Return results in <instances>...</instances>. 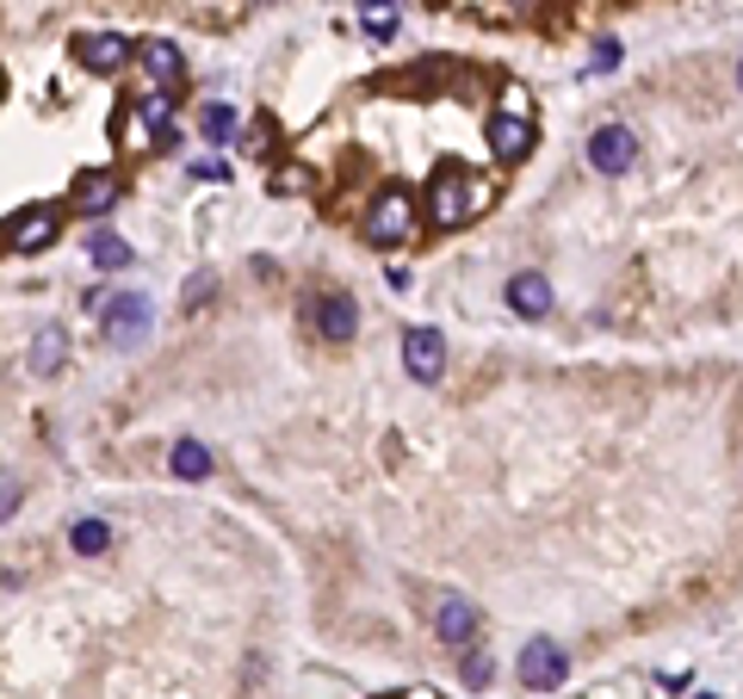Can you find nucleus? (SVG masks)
I'll list each match as a JSON object with an SVG mask.
<instances>
[{
	"label": "nucleus",
	"instance_id": "nucleus-1",
	"mask_svg": "<svg viewBox=\"0 0 743 699\" xmlns=\"http://www.w3.org/2000/svg\"><path fill=\"white\" fill-rule=\"evenodd\" d=\"M490 180H477V173H465L458 161H446V168H434V180H428V224L434 229H458L471 224L477 210L490 205Z\"/></svg>",
	"mask_w": 743,
	"mask_h": 699
},
{
	"label": "nucleus",
	"instance_id": "nucleus-2",
	"mask_svg": "<svg viewBox=\"0 0 743 699\" xmlns=\"http://www.w3.org/2000/svg\"><path fill=\"white\" fill-rule=\"evenodd\" d=\"M416 236V198L403 186H384L379 198H372V210H365V242L372 248H403Z\"/></svg>",
	"mask_w": 743,
	"mask_h": 699
},
{
	"label": "nucleus",
	"instance_id": "nucleus-3",
	"mask_svg": "<svg viewBox=\"0 0 743 699\" xmlns=\"http://www.w3.org/2000/svg\"><path fill=\"white\" fill-rule=\"evenodd\" d=\"M515 675H520V687H527V694H552V687H564V680H571V650H564L558 638L520 643Z\"/></svg>",
	"mask_w": 743,
	"mask_h": 699
},
{
	"label": "nucleus",
	"instance_id": "nucleus-4",
	"mask_svg": "<svg viewBox=\"0 0 743 699\" xmlns=\"http://www.w3.org/2000/svg\"><path fill=\"white\" fill-rule=\"evenodd\" d=\"M149 298L143 291H124V298H106V310H99V328H106V340L112 347H136V340H149Z\"/></svg>",
	"mask_w": 743,
	"mask_h": 699
},
{
	"label": "nucleus",
	"instance_id": "nucleus-5",
	"mask_svg": "<svg viewBox=\"0 0 743 699\" xmlns=\"http://www.w3.org/2000/svg\"><path fill=\"white\" fill-rule=\"evenodd\" d=\"M57 229H62L57 210L32 205V210H20V217H7V224H0V248H7V254H44V248L57 242Z\"/></svg>",
	"mask_w": 743,
	"mask_h": 699
},
{
	"label": "nucleus",
	"instance_id": "nucleus-6",
	"mask_svg": "<svg viewBox=\"0 0 743 699\" xmlns=\"http://www.w3.org/2000/svg\"><path fill=\"white\" fill-rule=\"evenodd\" d=\"M589 168L608 173V180L632 173V168H638V136H632L626 124H601V131L589 136Z\"/></svg>",
	"mask_w": 743,
	"mask_h": 699
},
{
	"label": "nucleus",
	"instance_id": "nucleus-7",
	"mask_svg": "<svg viewBox=\"0 0 743 699\" xmlns=\"http://www.w3.org/2000/svg\"><path fill=\"white\" fill-rule=\"evenodd\" d=\"M403 372L416 384H440V372H446V340H440V328H409V335H403Z\"/></svg>",
	"mask_w": 743,
	"mask_h": 699
},
{
	"label": "nucleus",
	"instance_id": "nucleus-8",
	"mask_svg": "<svg viewBox=\"0 0 743 699\" xmlns=\"http://www.w3.org/2000/svg\"><path fill=\"white\" fill-rule=\"evenodd\" d=\"M477 606L465 601V594H440V606H434V631H440V643L446 650H471L477 643Z\"/></svg>",
	"mask_w": 743,
	"mask_h": 699
},
{
	"label": "nucleus",
	"instance_id": "nucleus-9",
	"mask_svg": "<svg viewBox=\"0 0 743 699\" xmlns=\"http://www.w3.org/2000/svg\"><path fill=\"white\" fill-rule=\"evenodd\" d=\"M483 143H490L495 161H520V155H534V118L495 112L490 124H483Z\"/></svg>",
	"mask_w": 743,
	"mask_h": 699
},
{
	"label": "nucleus",
	"instance_id": "nucleus-10",
	"mask_svg": "<svg viewBox=\"0 0 743 699\" xmlns=\"http://www.w3.org/2000/svg\"><path fill=\"white\" fill-rule=\"evenodd\" d=\"M310 322H316V335L323 340H353V328H360V303L347 298V291H323L316 310H310Z\"/></svg>",
	"mask_w": 743,
	"mask_h": 699
},
{
	"label": "nucleus",
	"instance_id": "nucleus-11",
	"mask_svg": "<svg viewBox=\"0 0 743 699\" xmlns=\"http://www.w3.org/2000/svg\"><path fill=\"white\" fill-rule=\"evenodd\" d=\"M118 198H124V180H118L112 168H87V173H75V205L87 210V217H106Z\"/></svg>",
	"mask_w": 743,
	"mask_h": 699
},
{
	"label": "nucleus",
	"instance_id": "nucleus-12",
	"mask_svg": "<svg viewBox=\"0 0 743 699\" xmlns=\"http://www.w3.org/2000/svg\"><path fill=\"white\" fill-rule=\"evenodd\" d=\"M124 50H131V44L118 38V32H87V38H75V62L81 69H94V75L124 69Z\"/></svg>",
	"mask_w": 743,
	"mask_h": 699
},
{
	"label": "nucleus",
	"instance_id": "nucleus-13",
	"mask_svg": "<svg viewBox=\"0 0 743 699\" xmlns=\"http://www.w3.org/2000/svg\"><path fill=\"white\" fill-rule=\"evenodd\" d=\"M508 310L515 316H546L552 310V279L546 273H515L508 279Z\"/></svg>",
	"mask_w": 743,
	"mask_h": 699
},
{
	"label": "nucleus",
	"instance_id": "nucleus-14",
	"mask_svg": "<svg viewBox=\"0 0 743 699\" xmlns=\"http://www.w3.org/2000/svg\"><path fill=\"white\" fill-rule=\"evenodd\" d=\"M143 69H149V87H180V81H187V57H180L168 38L143 44Z\"/></svg>",
	"mask_w": 743,
	"mask_h": 699
},
{
	"label": "nucleus",
	"instance_id": "nucleus-15",
	"mask_svg": "<svg viewBox=\"0 0 743 699\" xmlns=\"http://www.w3.org/2000/svg\"><path fill=\"white\" fill-rule=\"evenodd\" d=\"M32 372H38V378L62 372V328H57V322H44L38 340H32Z\"/></svg>",
	"mask_w": 743,
	"mask_h": 699
},
{
	"label": "nucleus",
	"instance_id": "nucleus-16",
	"mask_svg": "<svg viewBox=\"0 0 743 699\" xmlns=\"http://www.w3.org/2000/svg\"><path fill=\"white\" fill-rule=\"evenodd\" d=\"M87 254H94V266H106V273H112V266H131V242L112 236V229H94V236H87Z\"/></svg>",
	"mask_w": 743,
	"mask_h": 699
},
{
	"label": "nucleus",
	"instance_id": "nucleus-17",
	"mask_svg": "<svg viewBox=\"0 0 743 699\" xmlns=\"http://www.w3.org/2000/svg\"><path fill=\"white\" fill-rule=\"evenodd\" d=\"M168 465H173V477H180V483H199V477H211V453L199 446V439H180Z\"/></svg>",
	"mask_w": 743,
	"mask_h": 699
},
{
	"label": "nucleus",
	"instance_id": "nucleus-18",
	"mask_svg": "<svg viewBox=\"0 0 743 699\" xmlns=\"http://www.w3.org/2000/svg\"><path fill=\"white\" fill-rule=\"evenodd\" d=\"M69 545H75L81 557H99V551L112 545V527H106V520H75V527H69Z\"/></svg>",
	"mask_w": 743,
	"mask_h": 699
},
{
	"label": "nucleus",
	"instance_id": "nucleus-19",
	"mask_svg": "<svg viewBox=\"0 0 743 699\" xmlns=\"http://www.w3.org/2000/svg\"><path fill=\"white\" fill-rule=\"evenodd\" d=\"M199 131H205L211 143L236 136V106H205V112H199Z\"/></svg>",
	"mask_w": 743,
	"mask_h": 699
},
{
	"label": "nucleus",
	"instance_id": "nucleus-20",
	"mask_svg": "<svg viewBox=\"0 0 743 699\" xmlns=\"http://www.w3.org/2000/svg\"><path fill=\"white\" fill-rule=\"evenodd\" d=\"M365 32H372V38H391V32H397V13H391V0H365Z\"/></svg>",
	"mask_w": 743,
	"mask_h": 699
},
{
	"label": "nucleus",
	"instance_id": "nucleus-21",
	"mask_svg": "<svg viewBox=\"0 0 743 699\" xmlns=\"http://www.w3.org/2000/svg\"><path fill=\"white\" fill-rule=\"evenodd\" d=\"M620 57H626V50H620L613 38H601V44H595V57H589V75H608V69H620Z\"/></svg>",
	"mask_w": 743,
	"mask_h": 699
},
{
	"label": "nucleus",
	"instance_id": "nucleus-22",
	"mask_svg": "<svg viewBox=\"0 0 743 699\" xmlns=\"http://www.w3.org/2000/svg\"><path fill=\"white\" fill-rule=\"evenodd\" d=\"M502 112H515V118H534V99H527V87H508V94H502Z\"/></svg>",
	"mask_w": 743,
	"mask_h": 699
},
{
	"label": "nucleus",
	"instance_id": "nucleus-23",
	"mask_svg": "<svg viewBox=\"0 0 743 699\" xmlns=\"http://www.w3.org/2000/svg\"><path fill=\"white\" fill-rule=\"evenodd\" d=\"M465 680L483 687V680H490V656H471V650H465Z\"/></svg>",
	"mask_w": 743,
	"mask_h": 699
},
{
	"label": "nucleus",
	"instance_id": "nucleus-24",
	"mask_svg": "<svg viewBox=\"0 0 743 699\" xmlns=\"http://www.w3.org/2000/svg\"><path fill=\"white\" fill-rule=\"evenodd\" d=\"M20 508V483H13V477H7V483H0V520H7V514Z\"/></svg>",
	"mask_w": 743,
	"mask_h": 699
},
{
	"label": "nucleus",
	"instance_id": "nucleus-25",
	"mask_svg": "<svg viewBox=\"0 0 743 699\" xmlns=\"http://www.w3.org/2000/svg\"><path fill=\"white\" fill-rule=\"evenodd\" d=\"M192 173H199V180H229V168H224V161H211V155H205V161H192Z\"/></svg>",
	"mask_w": 743,
	"mask_h": 699
},
{
	"label": "nucleus",
	"instance_id": "nucleus-26",
	"mask_svg": "<svg viewBox=\"0 0 743 699\" xmlns=\"http://www.w3.org/2000/svg\"><path fill=\"white\" fill-rule=\"evenodd\" d=\"M409 699H440V694H428V687H421V694H409Z\"/></svg>",
	"mask_w": 743,
	"mask_h": 699
},
{
	"label": "nucleus",
	"instance_id": "nucleus-27",
	"mask_svg": "<svg viewBox=\"0 0 743 699\" xmlns=\"http://www.w3.org/2000/svg\"><path fill=\"white\" fill-rule=\"evenodd\" d=\"M694 699H719V694H694Z\"/></svg>",
	"mask_w": 743,
	"mask_h": 699
},
{
	"label": "nucleus",
	"instance_id": "nucleus-28",
	"mask_svg": "<svg viewBox=\"0 0 743 699\" xmlns=\"http://www.w3.org/2000/svg\"><path fill=\"white\" fill-rule=\"evenodd\" d=\"M738 87H743V62H738Z\"/></svg>",
	"mask_w": 743,
	"mask_h": 699
},
{
	"label": "nucleus",
	"instance_id": "nucleus-29",
	"mask_svg": "<svg viewBox=\"0 0 743 699\" xmlns=\"http://www.w3.org/2000/svg\"><path fill=\"white\" fill-rule=\"evenodd\" d=\"M0 94H7V75H0Z\"/></svg>",
	"mask_w": 743,
	"mask_h": 699
}]
</instances>
